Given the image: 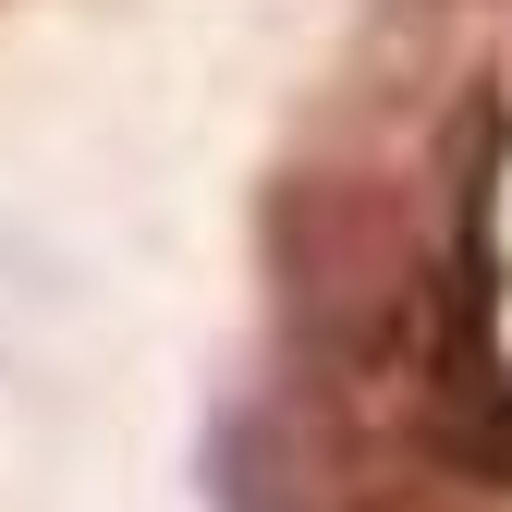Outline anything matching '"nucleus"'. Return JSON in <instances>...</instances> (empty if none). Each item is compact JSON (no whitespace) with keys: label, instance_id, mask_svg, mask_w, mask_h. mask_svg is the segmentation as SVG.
<instances>
[{"label":"nucleus","instance_id":"obj_1","mask_svg":"<svg viewBox=\"0 0 512 512\" xmlns=\"http://www.w3.org/2000/svg\"><path fill=\"white\" fill-rule=\"evenodd\" d=\"M427 244L439 208L366 159H281L256 196V269H269L281 354L305 378H403L427 330Z\"/></svg>","mask_w":512,"mask_h":512},{"label":"nucleus","instance_id":"obj_2","mask_svg":"<svg viewBox=\"0 0 512 512\" xmlns=\"http://www.w3.org/2000/svg\"><path fill=\"white\" fill-rule=\"evenodd\" d=\"M366 476V464H354ZM354 476H317V452L293 439V415L269 391H244V403H208L196 427V500L208 512H342Z\"/></svg>","mask_w":512,"mask_h":512},{"label":"nucleus","instance_id":"obj_3","mask_svg":"<svg viewBox=\"0 0 512 512\" xmlns=\"http://www.w3.org/2000/svg\"><path fill=\"white\" fill-rule=\"evenodd\" d=\"M415 452H427L439 476H464V488L512 500V366H500V378H476V391L415 403Z\"/></svg>","mask_w":512,"mask_h":512},{"label":"nucleus","instance_id":"obj_4","mask_svg":"<svg viewBox=\"0 0 512 512\" xmlns=\"http://www.w3.org/2000/svg\"><path fill=\"white\" fill-rule=\"evenodd\" d=\"M403 13H488V0H403Z\"/></svg>","mask_w":512,"mask_h":512}]
</instances>
